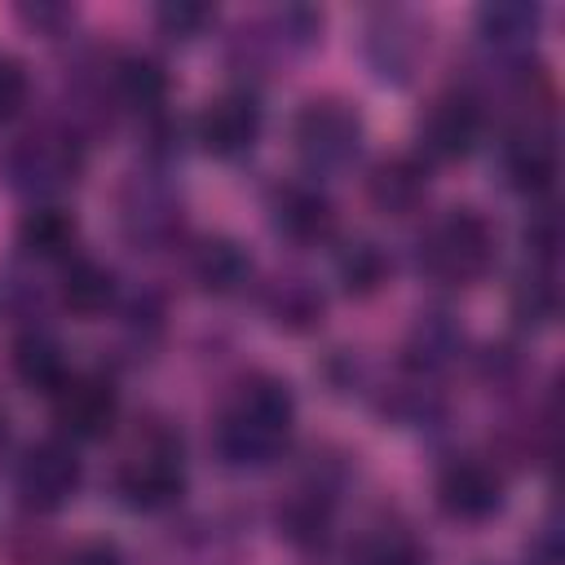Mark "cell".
I'll use <instances>...</instances> for the list:
<instances>
[{
  "label": "cell",
  "mask_w": 565,
  "mask_h": 565,
  "mask_svg": "<svg viewBox=\"0 0 565 565\" xmlns=\"http://www.w3.org/2000/svg\"><path fill=\"white\" fill-rule=\"evenodd\" d=\"M291 419H296V397L278 375H247L230 406L216 419V455L230 468H260L269 459H278V450L291 437Z\"/></svg>",
  "instance_id": "cell-1"
},
{
  "label": "cell",
  "mask_w": 565,
  "mask_h": 565,
  "mask_svg": "<svg viewBox=\"0 0 565 565\" xmlns=\"http://www.w3.org/2000/svg\"><path fill=\"white\" fill-rule=\"evenodd\" d=\"M419 265L428 278L446 287H468L490 274L494 265V230L486 216L459 207L441 216L424 238H419Z\"/></svg>",
  "instance_id": "cell-2"
},
{
  "label": "cell",
  "mask_w": 565,
  "mask_h": 565,
  "mask_svg": "<svg viewBox=\"0 0 565 565\" xmlns=\"http://www.w3.org/2000/svg\"><path fill=\"white\" fill-rule=\"evenodd\" d=\"M291 141L309 168H318V172L344 168L362 146V119L340 97H313L300 106V115L291 124Z\"/></svg>",
  "instance_id": "cell-3"
},
{
  "label": "cell",
  "mask_w": 565,
  "mask_h": 565,
  "mask_svg": "<svg viewBox=\"0 0 565 565\" xmlns=\"http://www.w3.org/2000/svg\"><path fill=\"white\" fill-rule=\"evenodd\" d=\"M115 490H119V499L132 512H163V508H172L181 499V490H185L177 441L168 433H150V441L119 463Z\"/></svg>",
  "instance_id": "cell-4"
},
{
  "label": "cell",
  "mask_w": 565,
  "mask_h": 565,
  "mask_svg": "<svg viewBox=\"0 0 565 565\" xmlns=\"http://www.w3.org/2000/svg\"><path fill=\"white\" fill-rule=\"evenodd\" d=\"M79 141L75 137H22L4 154V172L13 190L26 194H53L79 177Z\"/></svg>",
  "instance_id": "cell-5"
},
{
  "label": "cell",
  "mask_w": 565,
  "mask_h": 565,
  "mask_svg": "<svg viewBox=\"0 0 565 565\" xmlns=\"http://www.w3.org/2000/svg\"><path fill=\"white\" fill-rule=\"evenodd\" d=\"M79 481H84V468H79L71 441H57V437L31 446V450L22 455V463H18V494H22V503L35 508V512L62 508V503L79 490Z\"/></svg>",
  "instance_id": "cell-6"
},
{
  "label": "cell",
  "mask_w": 565,
  "mask_h": 565,
  "mask_svg": "<svg viewBox=\"0 0 565 565\" xmlns=\"http://www.w3.org/2000/svg\"><path fill=\"white\" fill-rule=\"evenodd\" d=\"M115 415H119V397L106 375H66L62 388L53 393V419L75 441L106 437Z\"/></svg>",
  "instance_id": "cell-7"
},
{
  "label": "cell",
  "mask_w": 565,
  "mask_h": 565,
  "mask_svg": "<svg viewBox=\"0 0 565 565\" xmlns=\"http://www.w3.org/2000/svg\"><path fill=\"white\" fill-rule=\"evenodd\" d=\"M260 137V106L252 93L234 88L221 93L216 102H207V110L199 115V146L216 159H234L243 150H252Z\"/></svg>",
  "instance_id": "cell-8"
},
{
  "label": "cell",
  "mask_w": 565,
  "mask_h": 565,
  "mask_svg": "<svg viewBox=\"0 0 565 565\" xmlns=\"http://www.w3.org/2000/svg\"><path fill=\"white\" fill-rule=\"evenodd\" d=\"M437 503L455 521H486L503 508V477L481 459H459L437 477Z\"/></svg>",
  "instance_id": "cell-9"
},
{
  "label": "cell",
  "mask_w": 565,
  "mask_h": 565,
  "mask_svg": "<svg viewBox=\"0 0 565 565\" xmlns=\"http://www.w3.org/2000/svg\"><path fill=\"white\" fill-rule=\"evenodd\" d=\"M419 137L433 159H463L481 137V102L472 93H441L428 106Z\"/></svg>",
  "instance_id": "cell-10"
},
{
  "label": "cell",
  "mask_w": 565,
  "mask_h": 565,
  "mask_svg": "<svg viewBox=\"0 0 565 565\" xmlns=\"http://www.w3.org/2000/svg\"><path fill=\"white\" fill-rule=\"evenodd\" d=\"M274 225L282 238H291L300 247H318V243L335 238V207L318 185L291 181L274 194Z\"/></svg>",
  "instance_id": "cell-11"
},
{
  "label": "cell",
  "mask_w": 565,
  "mask_h": 565,
  "mask_svg": "<svg viewBox=\"0 0 565 565\" xmlns=\"http://www.w3.org/2000/svg\"><path fill=\"white\" fill-rule=\"evenodd\" d=\"M428 194V168L415 154H388L371 168L366 177V199L384 216H406L424 203Z\"/></svg>",
  "instance_id": "cell-12"
},
{
  "label": "cell",
  "mask_w": 565,
  "mask_h": 565,
  "mask_svg": "<svg viewBox=\"0 0 565 565\" xmlns=\"http://www.w3.org/2000/svg\"><path fill=\"white\" fill-rule=\"evenodd\" d=\"M190 269H194L199 287L212 291V296H230V291H238L252 278V260H247V252L234 238H207V243H199L194 256H190Z\"/></svg>",
  "instance_id": "cell-13"
},
{
  "label": "cell",
  "mask_w": 565,
  "mask_h": 565,
  "mask_svg": "<svg viewBox=\"0 0 565 565\" xmlns=\"http://www.w3.org/2000/svg\"><path fill=\"white\" fill-rule=\"evenodd\" d=\"M115 300V274L93 256H71L62 265V305L79 318H97Z\"/></svg>",
  "instance_id": "cell-14"
},
{
  "label": "cell",
  "mask_w": 565,
  "mask_h": 565,
  "mask_svg": "<svg viewBox=\"0 0 565 565\" xmlns=\"http://www.w3.org/2000/svg\"><path fill=\"white\" fill-rule=\"evenodd\" d=\"M75 216L62 207H31L18 225V243L40 260H71L75 256Z\"/></svg>",
  "instance_id": "cell-15"
},
{
  "label": "cell",
  "mask_w": 565,
  "mask_h": 565,
  "mask_svg": "<svg viewBox=\"0 0 565 565\" xmlns=\"http://www.w3.org/2000/svg\"><path fill=\"white\" fill-rule=\"evenodd\" d=\"M13 371H18V380L26 388H44V393H57L62 380L71 375L66 358H62V344L49 331H26L13 344Z\"/></svg>",
  "instance_id": "cell-16"
},
{
  "label": "cell",
  "mask_w": 565,
  "mask_h": 565,
  "mask_svg": "<svg viewBox=\"0 0 565 565\" xmlns=\"http://www.w3.org/2000/svg\"><path fill=\"white\" fill-rule=\"evenodd\" d=\"M110 84H115V97L132 110H154L168 97V71L146 53L119 57L115 71H110Z\"/></svg>",
  "instance_id": "cell-17"
},
{
  "label": "cell",
  "mask_w": 565,
  "mask_h": 565,
  "mask_svg": "<svg viewBox=\"0 0 565 565\" xmlns=\"http://www.w3.org/2000/svg\"><path fill=\"white\" fill-rule=\"evenodd\" d=\"M508 177L516 190L525 194H543L556 177V146L547 132H521L512 146H508Z\"/></svg>",
  "instance_id": "cell-18"
},
{
  "label": "cell",
  "mask_w": 565,
  "mask_h": 565,
  "mask_svg": "<svg viewBox=\"0 0 565 565\" xmlns=\"http://www.w3.org/2000/svg\"><path fill=\"white\" fill-rule=\"evenodd\" d=\"M282 539L296 547H322L331 539V499L322 490H300L282 512H278Z\"/></svg>",
  "instance_id": "cell-19"
},
{
  "label": "cell",
  "mask_w": 565,
  "mask_h": 565,
  "mask_svg": "<svg viewBox=\"0 0 565 565\" xmlns=\"http://www.w3.org/2000/svg\"><path fill=\"white\" fill-rule=\"evenodd\" d=\"M265 309L278 327L287 331H309L318 318H322V296L318 287H309L305 278H278L265 296Z\"/></svg>",
  "instance_id": "cell-20"
},
{
  "label": "cell",
  "mask_w": 565,
  "mask_h": 565,
  "mask_svg": "<svg viewBox=\"0 0 565 565\" xmlns=\"http://www.w3.org/2000/svg\"><path fill=\"white\" fill-rule=\"evenodd\" d=\"M335 274H340V287H344L349 296H371V291H380V282L388 278V256H384L375 243H353V247L340 252Z\"/></svg>",
  "instance_id": "cell-21"
},
{
  "label": "cell",
  "mask_w": 565,
  "mask_h": 565,
  "mask_svg": "<svg viewBox=\"0 0 565 565\" xmlns=\"http://www.w3.org/2000/svg\"><path fill=\"white\" fill-rule=\"evenodd\" d=\"M539 26V9L534 4H486L481 9V35L499 49L508 44H525Z\"/></svg>",
  "instance_id": "cell-22"
},
{
  "label": "cell",
  "mask_w": 565,
  "mask_h": 565,
  "mask_svg": "<svg viewBox=\"0 0 565 565\" xmlns=\"http://www.w3.org/2000/svg\"><path fill=\"white\" fill-rule=\"evenodd\" d=\"M353 565H424V547L402 530H380L358 543Z\"/></svg>",
  "instance_id": "cell-23"
},
{
  "label": "cell",
  "mask_w": 565,
  "mask_h": 565,
  "mask_svg": "<svg viewBox=\"0 0 565 565\" xmlns=\"http://www.w3.org/2000/svg\"><path fill=\"white\" fill-rule=\"evenodd\" d=\"M512 309L521 322H547L556 313V282L552 269H539L534 278H521L512 291Z\"/></svg>",
  "instance_id": "cell-24"
},
{
  "label": "cell",
  "mask_w": 565,
  "mask_h": 565,
  "mask_svg": "<svg viewBox=\"0 0 565 565\" xmlns=\"http://www.w3.org/2000/svg\"><path fill=\"white\" fill-rule=\"evenodd\" d=\"M459 349V331L450 327V322H424L419 331H415V344H411V366H419V371H433V366H441V362H450V353Z\"/></svg>",
  "instance_id": "cell-25"
},
{
  "label": "cell",
  "mask_w": 565,
  "mask_h": 565,
  "mask_svg": "<svg viewBox=\"0 0 565 565\" xmlns=\"http://www.w3.org/2000/svg\"><path fill=\"white\" fill-rule=\"evenodd\" d=\"M207 22H212V9H207V4L177 0V4H163V9H159V26H163L168 35H181V40L199 35Z\"/></svg>",
  "instance_id": "cell-26"
},
{
  "label": "cell",
  "mask_w": 565,
  "mask_h": 565,
  "mask_svg": "<svg viewBox=\"0 0 565 565\" xmlns=\"http://www.w3.org/2000/svg\"><path fill=\"white\" fill-rule=\"evenodd\" d=\"M26 93H31V84H26V71H22V62H13V57H0V119L18 115V110L26 106Z\"/></svg>",
  "instance_id": "cell-27"
},
{
  "label": "cell",
  "mask_w": 565,
  "mask_h": 565,
  "mask_svg": "<svg viewBox=\"0 0 565 565\" xmlns=\"http://www.w3.org/2000/svg\"><path fill=\"white\" fill-rule=\"evenodd\" d=\"M66 565H124V556H119V547H115V543L93 539V543H79V547L71 552V561H66Z\"/></svg>",
  "instance_id": "cell-28"
}]
</instances>
